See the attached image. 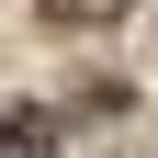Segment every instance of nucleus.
<instances>
[{
	"label": "nucleus",
	"mask_w": 158,
	"mask_h": 158,
	"mask_svg": "<svg viewBox=\"0 0 158 158\" xmlns=\"http://www.w3.org/2000/svg\"><path fill=\"white\" fill-rule=\"evenodd\" d=\"M45 23H124V0H45Z\"/></svg>",
	"instance_id": "f257e3e1"
},
{
	"label": "nucleus",
	"mask_w": 158,
	"mask_h": 158,
	"mask_svg": "<svg viewBox=\"0 0 158 158\" xmlns=\"http://www.w3.org/2000/svg\"><path fill=\"white\" fill-rule=\"evenodd\" d=\"M0 147H45V113H0Z\"/></svg>",
	"instance_id": "f03ea898"
}]
</instances>
